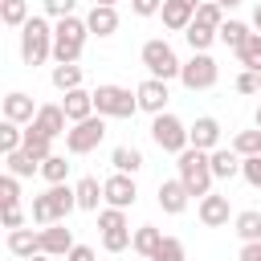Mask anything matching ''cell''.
Segmentation results:
<instances>
[{"label": "cell", "mask_w": 261, "mask_h": 261, "mask_svg": "<svg viewBox=\"0 0 261 261\" xmlns=\"http://www.w3.org/2000/svg\"><path fill=\"white\" fill-rule=\"evenodd\" d=\"M86 37H90L86 20H77V16L57 20V24H53V61H57V65H77V57H82V49H86Z\"/></svg>", "instance_id": "6da1fadb"}, {"label": "cell", "mask_w": 261, "mask_h": 261, "mask_svg": "<svg viewBox=\"0 0 261 261\" xmlns=\"http://www.w3.org/2000/svg\"><path fill=\"white\" fill-rule=\"evenodd\" d=\"M20 57L24 65H45L53 57V24L45 16H29V24L20 29Z\"/></svg>", "instance_id": "7a4b0ae2"}, {"label": "cell", "mask_w": 261, "mask_h": 261, "mask_svg": "<svg viewBox=\"0 0 261 261\" xmlns=\"http://www.w3.org/2000/svg\"><path fill=\"white\" fill-rule=\"evenodd\" d=\"M175 167H179V179L188 184V192L192 196H208L212 192V159H208V151H196V147H188L184 155H175Z\"/></svg>", "instance_id": "3957f363"}, {"label": "cell", "mask_w": 261, "mask_h": 261, "mask_svg": "<svg viewBox=\"0 0 261 261\" xmlns=\"http://www.w3.org/2000/svg\"><path fill=\"white\" fill-rule=\"evenodd\" d=\"M151 139H155V147H159V151H167V155H184V151L192 147L188 126H184L175 114H167V110L151 118Z\"/></svg>", "instance_id": "277c9868"}, {"label": "cell", "mask_w": 261, "mask_h": 261, "mask_svg": "<svg viewBox=\"0 0 261 261\" xmlns=\"http://www.w3.org/2000/svg\"><path fill=\"white\" fill-rule=\"evenodd\" d=\"M139 57H143L147 73H151V77H159V82H171V77H179V69H184V61L175 57V49H171L167 41H159V37H155V41H147Z\"/></svg>", "instance_id": "5b68a950"}, {"label": "cell", "mask_w": 261, "mask_h": 261, "mask_svg": "<svg viewBox=\"0 0 261 261\" xmlns=\"http://www.w3.org/2000/svg\"><path fill=\"white\" fill-rule=\"evenodd\" d=\"M94 110L102 118H130L139 110V98L126 86H98L94 90Z\"/></svg>", "instance_id": "8992f818"}, {"label": "cell", "mask_w": 261, "mask_h": 261, "mask_svg": "<svg viewBox=\"0 0 261 261\" xmlns=\"http://www.w3.org/2000/svg\"><path fill=\"white\" fill-rule=\"evenodd\" d=\"M102 139H106V118H102V114H94V118L73 122V126L65 130V151H69V155H90Z\"/></svg>", "instance_id": "52a82bcc"}, {"label": "cell", "mask_w": 261, "mask_h": 261, "mask_svg": "<svg viewBox=\"0 0 261 261\" xmlns=\"http://www.w3.org/2000/svg\"><path fill=\"white\" fill-rule=\"evenodd\" d=\"M216 77H220V65H216L208 53H192V57L184 61V69H179V82H184L192 94H196V90H212Z\"/></svg>", "instance_id": "ba28073f"}, {"label": "cell", "mask_w": 261, "mask_h": 261, "mask_svg": "<svg viewBox=\"0 0 261 261\" xmlns=\"http://www.w3.org/2000/svg\"><path fill=\"white\" fill-rule=\"evenodd\" d=\"M102 192H106V204L110 208H130L135 200H139V188H135V175H122V171H114V175H106L102 179Z\"/></svg>", "instance_id": "9c48e42d"}, {"label": "cell", "mask_w": 261, "mask_h": 261, "mask_svg": "<svg viewBox=\"0 0 261 261\" xmlns=\"http://www.w3.org/2000/svg\"><path fill=\"white\" fill-rule=\"evenodd\" d=\"M159 208L167 212V216H179L184 208H188V200H192V192H188V184L175 175V179H159Z\"/></svg>", "instance_id": "30bf717a"}, {"label": "cell", "mask_w": 261, "mask_h": 261, "mask_svg": "<svg viewBox=\"0 0 261 261\" xmlns=\"http://www.w3.org/2000/svg\"><path fill=\"white\" fill-rule=\"evenodd\" d=\"M204 0H163V24L171 29V33H188V24L196 20V8H200Z\"/></svg>", "instance_id": "8fae6325"}, {"label": "cell", "mask_w": 261, "mask_h": 261, "mask_svg": "<svg viewBox=\"0 0 261 261\" xmlns=\"http://www.w3.org/2000/svg\"><path fill=\"white\" fill-rule=\"evenodd\" d=\"M135 98H139V110H147V114H163V106H167V82H159V77H147V82H139V90H135Z\"/></svg>", "instance_id": "7c38bea8"}, {"label": "cell", "mask_w": 261, "mask_h": 261, "mask_svg": "<svg viewBox=\"0 0 261 261\" xmlns=\"http://www.w3.org/2000/svg\"><path fill=\"white\" fill-rule=\"evenodd\" d=\"M188 139H192L196 151H216V147H220V122H216L212 114H200V118L188 126Z\"/></svg>", "instance_id": "4fadbf2b"}, {"label": "cell", "mask_w": 261, "mask_h": 261, "mask_svg": "<svg viewBox=\"0 0 261 261\" xmlns=\"http://www.w3.org/2000/svg\"><path fill=\"white\" fill-rule=\"evenodd\" d=\"M69 249H73V232L65 228V220L41 228V253L45 257H69Z\"/></svg>", "instance_id": "5bb4252c"}, {"label": "cell", "mask_w": 261, "mask_h": 261, "mask_svg": "<svg viewBox=\"0 0 261 261\" xmlns=\"http://www.w3.org/2000/svg\"><path fill=\"white\" fill-rule=\"evenodd\" d=\"M37 110H41V106H33V98H29L24 90H12V94L4 98V118H8V122H16V126L33 122V118H37Z\"/></svg>", "instance_id": "9a60e30c"}, {"label": "cell", "mask_w": 261, "mask_h": 261, "mask_svg": "<svg viewBox=\"0 0 261 261\" xmlns=\"http://www.w3.org/2000/svg\"><path fill=\"white\" fill-rule=\"evenodd\" d=\"M228 216H232V204H228V196H216V192H208V196L200 200V220H204L208 228H220V224H228Z\"/></svg>", "instance_id": "2e32d148"}, {"label": "cell", "mask_w": 261, "mask_h": 261, "mask_svg": "<svg viewBox=\"0 0 261 261\" xmlns=\"http://www.w3.org/2000/svg\"><path fill=\"white\" fill-rule=\"evenodd\" d=\"M61 110H65V118L69 122H86V118H94L98 110H94V94L90 90H69L65 94V102H61Z\"/></svg>", "instance_id": "e0dca14e"}, {"label": "cell", "mask_w": 261, "mask_h": 261, "mask_svg": "<svg viewBox=\"0 0 261 261\" xmlns=\"http://www.w3.org/2000/svg\"><path fill=\"white\" fill-rule=\"evenodd\" d=\"M86 29L94 37H114L118 33V8H106V4H94L90 16H86Z\"/></svg>", "instance_id": "ac0fdd59"}, {"label": "cell", "mask_w": 261, "mask_h": 261, "mask_svg": "<svg viewBox=\"0 0 261 261\" xmlns=\"http://www.w3.org/2000/svg\"><path fill=\"white\" fill-rule=\"evenodd\" d=\"M8 253L20 257V261L37 257V253H41V232H33V228H12V232H8Z\"/></svg>", "instance_id": "d6986e66"}, {"label": "cell", "mask_w": 261, "mask_h": 261, "mask_svg": "<svg viewBox=\"0 0 261 261\" xmlns=\"http://www.w3.org/2000/svg\"><path fill=\"white\" fill-rule=\"evenodd\" d=\"M45 196H49V204H53V220H57V224L77 208V188H69V184H53Z\"/></svg>", "instance_id": "ffe728a7"}, {"label": "cell", "mask_w": 261, "mask_h": 261, "mask_svg": "<svg viewBox=\"0 0 261 261\" xmlns=\"http://www.w3.org/2000/svg\"><path fill=\"white\" fill-rule=\"evenodd\" d=\"M65 122H69V118H65V110H61V106H53V102H49V106H41V110H37V118H33V126H37V130H45L49 139L65 135Z\"/></svg>", "instance_id": "44dd1931"}, {"label": "cell", "mask_w": 261, "mask_h": 261, "mask_svg": "<svg viewBox=\"0 0 261 261\" xmlns=\"http://www.w3.org/2000/svg\"><path fill=\"white\" fill-rule=\"evenodd\" d=\"M208 159H212V175H216V179L241 175V155H237L232 147H216V151H208Z\"/></svg>", "instance_id": "7402d4cb"}, {"label": "cell", "mask_w": 261, "mask_h": 261, "mask_svg": "<svg viewBox=\"0 0 261 261\" xmlns=\"http://www.w3.org/2000/svg\"><path fill=\"white\" fill-rule=\"evenodd\" d=\"M159 245H163V232L155 228V224H143V228H135V241H130V249L139 253V257H155L159 253Z\"/></svg>", "instance_id": "603a6c76"}, {"label": "cell", "mask_w": 261, "mask_h": 261, "mask_svg": "<svg viewBox=\"0 0 261 261\" xmlns=\"http://www.w3.org/2000/svg\"><path fill=\"white\" fill-rule=\"evenodd\" d=\"M110 163H114V171H122V175H135V171L143 167V151L122 143V147H114V151H110Z\"/></svg>", "instance_id": "cb8c5ba5"}, {"label": "cell", "mask_w": 261, "mask_h": 261, "mask_svg": "<svg viewBox=\"0 0 261 261\" xmlns=\"http://www.w3.org/2000/svg\"><path fill=\"white\" fill-rule=\"evenodd\" d=\"M4 163H8V175H16V179H29V175H37V171H41V159H33L24 147H20V151H12V155H4Z\"/></svg>", "instance_id": "d4e9b609"}, {"label": "cell", "mask_w": 261, "mask_h": 261, "mask_svg": "<svg viewBox=\"0 0 261 261\" xmlns=\"http://www.w3.org/2000/svg\"><path fill=\"white\" fill-rule=\"evenodd\" d=\"M49 147H53V139H49V135H45V130H37V126H33V122H29V126H24V151H29V155H33V159H41V163H45V159H49V155H53V151H49Z\"/></svg>", "instance_id": "484cf974"}, {"label": "cell", "mask_w": 261, "mask_h": 261, "mask_svg": "<svg viewBox=\"0 0 261 261\" xmlns=\"http://www.w3.org/2000/svg\"><path fill=\"white\" fill-rule=\"evenodd\" d=\"M98 200H106V192H102V184H98L94 175H86V179H77V208H86V212H98Z\"/></svg>", "instance_id": "4316f807"}, {"label": "cell", "mask_w": 261, "mask_h": 261, "mask_svg": "<svg viewBox=\"0 0 261 261\" xmlns=\"http://www.w3.org/2000/svg\"><path fill=\"white\" fill-rule=\"evenodd\" d=\"M29 0H0V20L8 24V29H24L29 24Z\"/></svg>", "instance_id": "83f0119b"}, {"label": "cell", "mask_w": 261, "mask_h": 261, "mask_svg": "<svg viewBox=\"0 0 261 261\" xmlns=\"http://www.w3.org/2000/svg\"><path fill=\"white\" fill-rule=\"evenodd\" d=\"M237 237L249 245V241H261V212L257 208H245V212H237Z\"/></svg>", "instance_id": "f1b7e54d"}, {"label": "cell", "mask_w": 261, "mask_h": 261, "mask_svg": "<svg viewBox=\"0 0 261 261\" xmlns=\"http://www.w3.org/2000/svg\"><path fill=\"white\" fill-rule=\"evenodd\" d=\"M237 57H241V65H245L249 73H261V33H249L245 45L237 49Z\"/></svg>", "instance_id": "f546056e"}, {"label": "cell", "mask_w": 261, "mask_h": 261, "mask_svg": "<svg viewBox=\"0 0 261 261\" xmlns=\"http://www.w3.org/2000/svg\"><path fill=\"white\" fill-rule=\"evenodd\" d=\"M53 86H57L61 94L82 90V65H53Z\"/></svg>", "instance_id": "4dcf8cb0"}, {"label": "cell", "mask_w": 261, "mask_h": 261, "mask_svg": "<svg viewBox=\"0 0 261 261\" xmlns=\"http://www.w3.org/2000/svg\"><path fill=\"white\" fill-rule=\"evenodd\" d=\"M184 41L192 45V53H208V45L216 41V29H204V24H188V33H184Z\"/></svg>", "instance_id": "1f68e13d"}, {"label": "cell", "mask_w": 261, "mask_h": 261, "mask_svg": "<svg viewBox=\"0 0 261 261\" xmlns=\"http://www.w3.org/2000/svg\"><path fill=\"white\" fill-rule=\"evenodd\" d=\"M232 151H237L241 159H249V155H261V126H253V130H241V135L232 139Z\"/></svg>", "instance_id": "d6a6232c"}, {"label": "cell", "mask_w": 261, "mask_h": 261, "mask_svg": "<svg viewBox=\"0 0 261 261\" xmlns=\"http://www.w3.org/2000/svg\"><path fill=\"white\" fill-rule=\"evenodd\" d=\"M196 24H204V29H216V33H220V24H224V8H220L216 0H204V4L196 8Z\"/></svg>", "instance_id": "836d02e7"}, {"label": "cell", "mask_w": 261, "mask_h": 261, "mask_svg": "<svg viewBox=\"0 0 261 261\" xmlns=\"http://www.w3.org/2000/svg\"><path fill=\"white\" fill-rule=\"evenodd\" d=\"M249 33H253V29H249V24H241V20H224V24H220V33H216V37H220V41H224V45H228V49H241V45H245V37H249Z\"/></svg>", "instance_id": "e575fe53"}, {"label": "cell", "mask_w": 261, "mask_h": 261, "mask_svg": "<svg viewBox=\"0 0 261 261\" xmlns=\"http://www.w3.org/2000/svg\"><path fill=\"white\" fill-rule=\"evenodd\" d=\"M20 147H24V130H20L16 122H8V118H4V122H0V151H4V155H12V151H20Z\"/></svg>", "instance_id": "d590c367"}, {"label": "cell", "mask_w": 261, "mask_h": 261, "mask_svg": "<svg viewBox=\"0 0 261 261\" xmlns=\"http://www.w3.org/2000/svg\"><path fill=\"white\" fill-rule=\"evenodd\" d=\"M41 175L49 179V188H53V184H65V175H69V163H65V155H49V159L41 163Z\"/></svg>", "instance_id": "8d00e7d4"}, {"label": "cell", "mask_w": 261, "mask_h": 261, "mask_svg": "<svg viewBox=\"0 0 261 261\" xmlns=\"http://www.w3.org/2000/svg\"><path fill=\"white\" fill-rule=\"evenodd\" d=\"M0 204L4 208H20V179L16 175H0Z\"/></svg>", "instance_id": "74e56055"}, {"label": "cell", "mask_w": 261, "mask_h": 261, "mask_svg": "<svg viewBox=\"0 0 261 261\" xmlns=\"http://www.w3.org/2000/svg\"><path fill=\"white\" fill-rule=\"evenodd\" d=\"M98 228H102V232H114V228H130V224H126V212H122V208H110V204H106V208L98 212Z\"/></svg>", "instance_id": "f35d334b"}, {"label": "cell", "mask_w": 261, "mask_h": 261, "mask_svg": "<svg viewBox=\"0 0 261 261\" xmlns=\"http://www.w3.org/2000/svg\"><path fill=\"white\" fill-rule=\"evenodd\" d=\"M151 261H188L184 241H179V237H163V245H159V253H155Z\"/></svg>", "instance_id": "ab89813d"}, {"label": "cell", "mask_w": 261, "mask_h": 261, "mask_svg": "<svg viewBox=\"0 0 261 261\" xmlns=\"http://www.w3.org/2000/svg\"><path fill=\"white\" fill-rule=\"evenodd\" d=\"M130 241H135V232H130V228H114V232H102V249H106V253H122Z\"/></svg>", "instance_id": "60d3db41"}, {"label": "cell", "mask_w": 261, "mask_h": 261, "mask_svg": "<svg viewBox=\"0 0 261 261\" xmlns=\"http://www.w3.org/2000/svg\"><path fill=\"white\" fill-rule=\"evenodd\" d=\"M33 220H37L41 228L57 224V220H53V204H49V196H45V192H41V196H33Z\"/></svg>", "instance_id": "b9f144b4"}, {"label": "cell", "mask_w": 261, "mask_h": 261, "mask_svg": "<svg viewBox=\"0 0 261 261\" xmlns=\"http://www.w3.org/2000/svg\"><path fill=\"white\" fill-rule=\"evenodd\" d=\"M241 175H245V184L261 188V155H249V159H241Z\"/></svg>", "instance_id": "7bdbcfd3"}, {"label": "cell", "mask_w": 261, "mask_h": 261, "mask_svg": "<svg viewBox=\"0 0 261 261\" xmlns=\"http://www.w3.org/2000/svg\"><path fill=\"white\" fill-rule=\"evenodd\" d=\"M73 4H77V0H45V16L65 20V16H73Z\"/></svg>", "instance_id": "ee69618b"}, {"label": "cell", "mask_w": 261, "mask_h": 261, "mask_svg": "<svg viewBox=\"0 0 261 261\" xmlns=\"http://www.w3.org/2000/svg\"><path fill=\"white\" fill-rule=\"evenodd\" d=\"M130 12L135 16H159L163 12V0H130Z\"/></svg>", "instance_id": "f6af8a7d"}, {"label": "cell", "mask_w": 261, "mask_h": 261, "mask_svg": "<svg viewBox=\"0 0 261 261\" xmlns=\"http://www.w3.org/2000/svg\"><path fill=\"white\" fill-rule=\"evenodd\" d=\"M237 90H241V94H257V90H261V73H249V69H245V73L237 77Z\"/></svg>", "instance_id": "bcb514c9"}, {"label": "cell", "mask_w": 261, "mask_h": 261, "mask_svg": "<svg viewBox=\"0 0 261 261\" xmlns=\"http://www.w3.org/2000/svg\"><path fill=\"white\" fill-rule=\"evenodd\" d=\"M4 228L12 232V228H24V212L20 208H4Z\"/></svg>", "instance_id": "7dc6e473"}, {"label": "cell", "mask_w": 261, "mask_h": 261, "mask_svg": "<svg viewBox=\"0 0 261 261\" xmlns=\"http://www.w3.org/2000/svg\"><path fill=\"white\" fill-rule=\"evenodd\" d=\"M65 261H94V249H90V245H73Z\"/></svg>", "instance_id": "c3c4849f"}, {"label": "cell", "mask_w": 261, "mask_h": 261, "mask_svg": "<svg viewBox=\"0 0 261 261\" xmlns=\"http://www.w3.org/2000/svg\"><path fill=\"white\" fill-rule=\"evenodd\" d=\"M241 261H261V241H249V245H241Z\"/></svg>", "instance_id": "681fc988"}, {"label": "cell", "mask_w": 261, "mask_h": 261, "mask_svg": "<svg viewBox=\"0 0 261 261\" xmlns=\"http://www.w3.org/2000/svg\"><path fill=\"white\" fill-rule=\"evenodd\" d=\"M216 4H220V8L228 12V8H237V4H245V0H216Z\"/></svg>", "instance_id": "f907efd6"}, {"label": "cell", "mask_w": 261, "mask_h": 261, "mask_svg": "<svg viewBox=\"0 0 261 261\" xmlns=\"http://www.w3.org/2000/svg\"><path fill=\"white\" fill-rule=\"evenodd\" d=\"M253 29H257V33H261V4H257V8H253Z\"/></svg>", "instance_id": "816d5d0a"}, {"label": "cell", "mask_w": 261, "mask_h": 261, "mask_svg": "<svg viewBox=\"0 0 261 261\" xmlns=\"http://www.w3.org/2000/svg\"><path fill=\"white\" fill-rule=\"evenodd\" d=\"M94 4H106V8H114V4H118V0H94Z\"/></svg>", "instance_id": "f5cc1de1"}, {"label": "cell", "mask_w": 261, "mask_h": 261, "mask_svg": "<svg viewBox=\"0 0 261 261\" xmlns=\"http://www.w3.org/2000/svg\"><path fill=\"white\" fill-rule=\"evenodd\" d=\"M29 261H49V257H45V253H37V257H29Z\"/></svg>", "instance_id": "db71d44e"}, {"label": "cell", "mask_w": 261, "mask_h": 261, "mask_svg": "<svg viewBox=\"0 0 261 261\" xmlns=\"http://www.w3.org/2000/svg\"><path fill=\"white\" fill-rule=\"evenodd\" d=\"M257 126H261V106H257Z\"/></svg>", "instance_id": "11a10c76"}]
</instances>
